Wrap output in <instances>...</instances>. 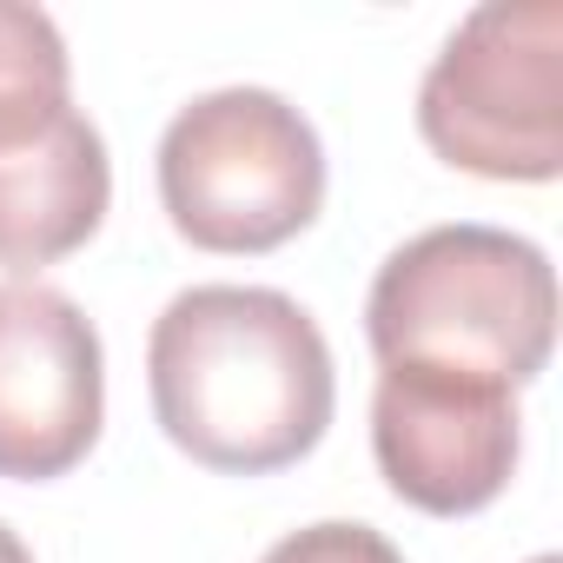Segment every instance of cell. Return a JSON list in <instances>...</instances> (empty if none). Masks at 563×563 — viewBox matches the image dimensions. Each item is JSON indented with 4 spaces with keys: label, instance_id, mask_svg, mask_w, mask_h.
Listing matches in <instances>:
<instances>
[{
    "label": "cell",
    "instance_id": "1",
    "mask_svg": "<svg viewBox=\"0 0 563 563\" xmlns=\"http://www.w3.org/2000/svg\"><path fill=\"white\" fill-rule=\"evenodd\" d=\"M153 424L219 477L306 464L339 411V365L319 319L272 286H186L146 339Z\"/></svg>",
    "mask_w": 563,
    "mask_h": 563
},
{
    "label": "cell",
    "instance_id": "2",
    "mask_svg": "<svg viewBox=\"0 0 563 563\" xmlns=\"http://www.w3.org/2000/svg\"><path fill=\"white\" fill-rule=\"evenodd\" d=\"M378 365L471 372L523 391L556 352V265L537 239L451 219L405 239L365 292Z\"/></svg>",
    "mask_w": 563,
    "mask_h": 563
},
{
    "label": "cell",
    "instance_id": "3",
    "mask_svg": "<svg viewBox=\"0 0 563 563\" xmlns=\"http://www.w3.org/2000/svg\"><path fill=\"white\" fill-rule=\"evenodd\" d=\"M166 225L192 252L258 258L312 232L325 212V140L272 87H219L186 100L153 153Z\"/></svg>",
    "mask_w": 563,
    "mask_h": 563
},
{
    "label": "cell",
    "instance_id": "4",
    "mask_svg": "<svg viewBox=\"0 0 563 563\" xmlns=\"http://www.w3.org/2000/svg\"><path fill=\"white\" fill-rule=\"evenodd\" d=\"M424 146L497 186L563 173V0H484L418 80Z\"/></svg>",
    "mask_w": 563,
    "mask_h": 563
},
{
    "label": "cell",
    "instance_id": "5",
    "mask_svg": "<svg viewBox=\"0 0 563 563\" xmlns=\"http://www.w3.org/2000/svg\"><path fill=\"white\" fill-rule=\"evenodd\" d=\"M372 457L398 504L424 517L490 510L523 457V411L510 385L431 365H378Z\"/></svg>",
    "mask_w": 563,
    "mask_h": 563
},
{
    "label": "cell",
    "instance_id": "6",
    "mask_svg": "<svg viewBox=\"0 0 563 563\" xmlns=\"http://www.w3.org/2000/svg\"><path fill=\"white\" fill-rule=\"evenodd\" d=\"M107 424L100 325L41 278H0V477L54 484Z\"/></svg>",
    "mask_w": 563,
    "mask_h": 563
},
{
    "label": "cell",
    "instance_id": "7",
    "mask_svg": "<svg viewBox=\"0 0 563 563\" xmlns=\"http://www.w3.org/2000/svg\"><path fill=\"white\" fill-rule=\"evenodd\" d=\"M107 206H113V159L80 107L0 146V265L14 278L74 258L107 225Z\"/></svg>",
    "mask_w": 563,
    "mask_h": 563
},
{
    "label": "cell",
    "instance_id": "8",
    "mask_svg": "<svg viewBox=\"0 0 563 563\" xmlns=\"http://www.w3.org/2000/svg\"><path fill=\"white\" fill-rule=\"evenodd\" d=\"M74 107V54L54 14L27 0H0V146L41 133Z\"/></svg>",
    "mask_w": 563,
    "mask_h": 563
},
{
    "label": "cell",
    "instance_id": "9",
    "mask_svg": "<svg viewBox=\"0 0 563 563\" xmlns=\"http://www.w3.org/2000/svg\"><path fill=\"white\" fill-rule=\"evenodd\" d=\"M258 563H405V550L372 530V523H352V517H319L306 530H286Z\"/></svg>",
    "mask_w": 563,
    "mask_h": 563
},
{
    "label": "cell",
    "instance_id": "10",
    "mask_svg": "<svg viewBox=\"0 0 563 563\" xmlns=\"http://www.w3.org/2000/svg\"><path fill=\"white\" fill-rule=\"evenodd\" d=\"M0 563H34V550L21 543V530H14V523H0Z\"/></svg>",
    "mask_w": 563,
    "mask_h": 563
},
{
    "label": "cell",
    "instance_id": "11",
    "mask_svg": "<svg viewBox=\"0 0 563 563\" xmlns=\"http://www.w3.org/2000/svg\"><path fill=\"white\" fill-rule=\"evenodd\" d=\"M530 563H556V556H550V550H543V556H530Z\"/></svg>",
    "mask_w": 563,
    "mask_h": 563
}]
</instances>
